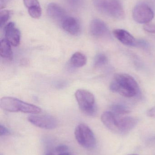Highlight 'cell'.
Listing matches in <instances>:
<instances>
[{"label": "cell", "instance_id": "obj_1", "mask_svg": "<svg viewBox=\"0 0 155 155\" xmlns=\"http://www.w3.org/2000/svg\"><path fill=\"white\" fill-rule=\"evenodd\" d=\"M110 89L114 93H119L126 97L135 96L139 93L137 82L131 75L126 74H116L110 85Z\"/></svg>", "mask_w": 155, "mask_h": 155}, {"label": "cell", "instance_id": "obj_2", "mask_svg": "<svg viewBox=\"0 0 155 155\" xmlns=\"http://www.w3.org/2000/svg\"><path fill=\"white\" fill-rule=\"evenodd\" d=\"M1 108L11 112H21L27 114H38L41 113V108L22 101L20 99L11 97H5L0 100Z\"/></svg>", "mask_w": 155, "mask_h": 155}, {"label": "cell", "instance_id": "obj_3", "mask_svg": "<svg viewBox=\"0 0 155 155\" xmlns=\"http://www.w3.org/2000/svg\"><path fill=\"white\" fill-rule=\"evenodd\" d=\"M94 5L101 13L115 19H123L125 12L120 0H93Z\"/></svg>", "mask_w": 155, "mask_h": 155}, {"label": "cell", "instance_id": "obj_4", "mask_svg": "<svg viewBox=\"0 0 155 155\" xmlns=\"http://www.w3.org/2000/svg\"><path fill=\"white\" fill-rule=\"evenodd\" d=\"M76 98L81 111L87 115H94L96 112L95 99L91 92L85 89H78L76 92Z\"/></svg>", "mask_w": 155, "mask_h": 155}, {"label": "cell", "instance_id": "obj_5", "mask_svg": "<svg viewBox=\"0 0 155 155\" xmlns=\"http://www.w3.org/2000/svg\"><path fill=\"white\" fill-rule=\"evenodd\" d=\"M76 139L85 149L91 150L96 145L95 137L91 128L85 124L78 125L75 130Z\"/></svg>", "mask_w": 155, "mask_h": 155}, {"label": "cell", "instance_id": "obj_6", "mask_svg": "<svg viewBox=\"0 0 155 155\" xmlns=\"http://www.w3.org/2000/svg\"><path fill=\"white\" fill-rule=\"evenodd\" d=\"M154 16L153 11L146 4H139L133 10V18L138 23L148 24L153 19Z\"/></svg>", "mask_w": 155, "mask_h": 155}, {"label": "cell", "instance_id": "obj_7", "mask_svg": "<svg viewBox=\"0 0 155 155\" xmlns=\"http://www.w3.org/2000/svg\"><path fill=\"white\" fill-rule=\"evenodd\" d=\"M28 120L32 124L40 128L45 129H53L57 126V121L52 116L31 115Z\"/></svg>", "mask_w": 155, "mask_h": 155}, {"label": "cell", "instance_id": "obj_8", "mask_svg": "<svg viewBox=\"0 0 155 155\" xmlns=\"http://www.w3.org/2000/svg\"><path fill=\"white\" fill-rule=\"evenodd\" d=\"M5 39L14 46L19 45L21 40V32L13 22L8 23L4 28Z\"/></svg>", "mask_w": 155, "mask_h": 155}, {"label": "cell", "instance_id": "obj_9", "mask_svg": "<svg viewBox=\"0 0 155 155\" xmlns=\"http://www.w3.org/2000/svg\"><path fill=\"white\" fill-rule=\"evenodd\" d=\"M91 34L96 37H102L108 33L107 25L102 20L95 19L91 21L90 25Z\"/></svg>", "mask_w": 155, "mask_h": 155}, {"label": "cell", "instance_id": "obj_10", "mask_svg": "<svg viewBox=\"0 0 155 155\" xmlns=\"http://www.w3.org/2000/svg\"><path fill=\"white\" fill-rule=\"evenodd\" d=\"M48 15L53 20L61 24L67 17L66 12L62 8L54 3H51L47 7Z\"/></svg>", "mask_w": 155, "mask_h": 155}, {"label": "cell", "instance_id": "obj_11", "mask_svg": "<svg viewBox=\"0 0 155 155\" xmlns=\"http://www.w3.org/2000/svg\"><path fill=\"white\" fill-rule=\"evenodd\" d=\"M137 122V119L132 117H118V134H127L136 126Z\"/></svg>", "mask_w": 155, "mask_h": 155}, {"label": "cell", "instance_id": "obj_12", "mask_svg": "<svg viewBox=\"0 0 155 155\" xmlns=\"http://www.w3.org/2000/svg\"><path fill=\"white\" fill-rule=\"evenodd\" d=\"M118 115L112 111H106L101 116L103 124L109 130L118 134Z\"/></svg>", "mask_w": 155, "mask_h": 155}, {"label": "cell", "instance_id": "obj_13", "mask_svg": "<svg viewBox=\"0 0 155 155\" xmlns=\"http://www.w3.org/2000/svg\"><path fill=\"white\" fill-rule=\"evenodd\" d=\"M63 29L72 35H77L81 32V25L79 21L73 17L67 16L62 23Z\"/></svg>", "mask_w": 155, "mask_h": 155}, {"label": "cell", "instance_id": "obj_14", "mask_svg": "<svg viewBox=\"0 0 155 155\" xmlns=\"http://www.w3.org/2000/svg\"><path fill=\"white\" fill-rule=\"evenodd\" d=\"M113 35L115 37L125 45L135 46L136 41L135 38L127 31L123 29L114 30Z\"/></svg>", "mask_w": 155, "mask_h": 155}, {"label": "cell", "instance_id": "obj_15", "mask_svg": "<svg viewBox=\"0 0 155 155\" xmlns=\"http://www.w3.org/2000/svg\"><path fill=\"white\" fill-rule=\"evenodd\" d=\"M11 44L6 39H3L0 43V55L1 57L6 60H12L13 52Z\"/></svg>", "mask_w": 155, "mask_h": 155}, {"label": "cell", "instance_id": "obj_16", "mask_svg": "<svg viewBox=\"0 0 155 155\" xmlns=\"http://www.w3.org/2000/svg\"><path fill=\"white\" fill-rule=\"evenodd\" d=\"M87 59L85 54L80 52L75 53L70 59V63L72 66L79 68L84 66L86 63Z\"/></svg>", "mask_w": 155, "mask_h": 155}, {"label": "cell", "instance_id": "obj_17", "mask_svg": "<svg viewBox=\"0 0 155 155\" xmlns=\"http://www.w3.org/2000/svg\"><path fill=\"white\" fill-rule=\"evenodd\" d=\"M111 109L112 112L118 116L126 114L130 112V110L128 108L120 104L113 105L111 106Z\"/></svg>", "mask_w": 155, "mask_h": 155}, {"label": "cell", "instance_id": "obj_18", "mask_svg": "<svg viewBox=\"0 0 155 155\" xmlns=\"http://www.w3.org/2000/svg\"><path fill=\"white\" fill-rule=\"evenodd\" d=\"M107 61L108 59L105 54H99L95 58L94 65L96 67H102L107 63Z\"/></svg>", "mask_w": 155, "mask_h": 155}, {"label": "cell", "instance_id": "obj_19", "mask_svg": "<svg viewBox=\"0 0 155 155\" xmlns=\"http://www.w3.org/2000/svg\"><path fill=\"white\" fill-rule=\"evenodd\" d=\"M28 13L32 18L38 19L42 15V9L41 6H36L31 7L28 9Z\"/></svg>", "mask_w": 155, "mask_h": 155}, {"label": "cell", "instance_id": "obj_20", "mask_svg": "<svg viewBox=\"0 0 155 155\" xmlns=\"http://www.w3.org/2000/svg\"><path fill=\"white\" fill-rule=\"evenodd\" d=\"M11 15V12L8 10H3L0 12V26L2 28L8 21Z\"/></svg>", "mask_w": 155, "mask_h": 155}, {"label": "cell", "instance_id": "obj_21", "mask_svg": "<svg viewBox=\"0 0 155 155\" xmlns=\"http://www.w3.org/2000/svg\"><path fill=\"white\" fill-rule=\"evenodd\" d=\"M25 6L27 8H31L34 6H40L38 0H23Z\"/></svg>", "mask_w": 155, "mask_h": 155}, {"label": "cell", "instance_id": "obj_22", "mask_svg": "<svg viewBox=\"0 0 155 155\" xmlns=\"http://www.w3.org/2000/svg\"><path fill=\"white\" fill-rule=\"evenodd\" d=\"M68 150V147L65 145H60L55 148V151L59 154L67 152Z\"/></svg>", "mask_w": 155, "mask_h": 155}, {"label": "cell", "instance_id": "obj_23", "mask_svg": "<svg viewBox=\"0 0 155 155\" xmlns=\"http://www.w3.org/2000/svg\"><path fill=\"white\" fill-rule=\"evenodd\" d=\"M143 29L146 31L150 33H155V25L147 24L143 26Z\"/></svg>", "mask_w": 155, "mask_h": 155}, {"label": "cell", "instance_id": "obj_24", "mask_svg": "<svg viewBox=\"0 0 155 155\" xmlns=\"http://www.w3.org/2000/svg\"><path fill=\"white\" fill-rule=\"evenodd\" d=\"M10 134H11V132L10 130L1 124L0 125V135L1 136L9 135Z\"/></svg>", "mask_w": 155, "mask_h": 155}, {"label": "cell", "instance_id": "obj_25", "mask_svg": "<svg viewBox=\"0 0 155 155\" xmlns=\"http://www.w3.org/2000/svg\"><path fill=\"white\" fill-rule=\"evenodd\" d=\"M136 45H138V46L145 48L148 45H147V43L145 41H143V40H139L138 41H136Z\"/></svg>", "mask_w": 155, "mask_h": 155}, {"label": "cell", "instance_id": "obj_26", "mask_svg": "<svg viewBox=\"0 0 155 155\" xmlns=\"http://www.w3.org/2000/svg\"><path fill=\"white\" fill-rule=\"evenodd\" d=\"M147 115L150 117H155V107H152L147 111Z\"/></svg>", "mask_w": 155, "mask_h": 155}, {"label": "cell", "instance_id": "obj_27", "mask_svg": "<svg viewBox=\"0 0 155 155\" xmlns=\"http://www.w3.org/2000/svg\"><path fill=\"white\" fill-rule=\"evenodd\" d=\"M8 0H1V8H2L3 6H4L5 5V3L7 2Z\"/></svg>", "mask_w": 155, "mask_h": 155}, {"label": "cell", "instance_id": "obj_28", "mask_svg": "<svg viewBox=\"0 0 155 155\" xmlns=\"http://www.w3.org/2000/svg\"><path fill=\"white\" fill-rule=\"evenodd\" d=\"M58 155H71V154L69 153H67V152H65V153H59Z\"/></svg>", "mask_w": 155, "mask_h": 155}, {"label": "cell", "instance_id": "obj_29", "mask_svg": "<svg viewBox=\"0 0 155 155\" xmlns=\"http://www.w3.org/2000/svg\"><path fill=\"white\" fill-rule=\"evenodd\" d=\"M44 155H54L53 153H52V152H47Z\"/></svg>", "mask_w": 155, "mask_h": 155}, {"label": "cell", "instance_id": "obj_30", "mask_svg": "<svg viewBox=\"0 0 155 155\" xmlns=\"http://www.w3.org/2000/svg\"><path fill=\"white\" fill-rule=\"evenodd\" d=\"M137 155L132 154V155Z\"/></svg>", "mask_w": 155, "mask_h": 155}]
</instances>
